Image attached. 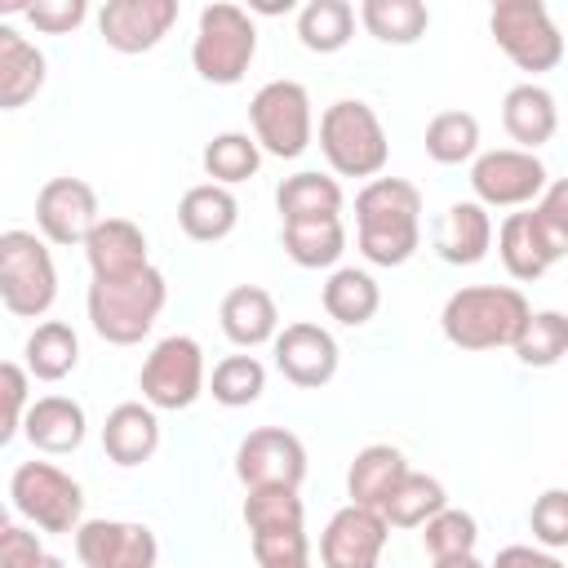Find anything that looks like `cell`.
I'll return each instance as SVG.
<instances>
[{
  "label": "cell",
  "mask_w": 568,
  "mask_h": 568,
  "mask_svg": "<svg viewBox=\"0 0 568 568\" xmlns=\"http://www.w3.org/2000/svg\"><path fill=\"white\" fill-rule=\"evenodd\" d=\"M488 568H564V559L555 555V550H541V546H524V541H515V546H501L497 555H493V564Z\"/></svg>",
  "instance_id": "obj_47"
},
{
  "label": "cell",
  "mask_w": 568,
  "mask_h": 568,
  "mask_svg": "<svg viewBox=\"0 0 568 568\" xmlns=\"http://www.w3.org/2000/svg\"><path fill=\"white\" fill-rule=\"evenodd\" d=\"M510 351L524 368H555L568 351V315L564 311H528Z\"/></svg>",
  "instance_id": "obj_36"
},
{
  "label": "cell",
  "mask_w": 568,
  "mask_h": 568,
  "mask_svg": "<svg viewBox=\"0 0 568 568\" xmlns=\"http://www.w3.org/2000/svg\"><path fill=\"white\" fill-rule=\"evenodd\" d=\"M9 528V510H4V501H0V532Z\"/></svg>",
  "instance_id": "obj_51"
},
{
  "label": "cell",
  "mask_w": 568,
  "mask_h": 568,
  "mask_svg": "<svg viewBox=\"0 0 568 568\" xmlns=\"http://www.w3.org/2000/svg\"><path fill=\"white\" fill-rule=\"evenodd\" d=\"M248 124H253V142L262 155L297 160L315 138V111H311L306 84L266 80L248 102Z\"/></svg>",
  "instance_id": "obj_7"
},
{
  "label": "cell",
  "mask_w": 568,
  "mask_h": 568,
  "mask_svg": "<svg viewBox=\"0 0 568 568\" xmlns=\"http://www.w3.org/2000/svg\"><path fill=\"white\" fill-rule=\"evenodd\" d=\"M40 555H44L40 532H31V528H22V524H9V528L0 532V568H36Z\"/></svg>",
  "instance_id": "obj_46"
},
{
  "label": "cell",
  "mask_w": 568,
  "mask_h": 568,
  "mask_svg": "<svg viewBox=\"0 0 568 568\" xmlns=\"http://www.w3.org/2000/svg\"><path fill=\"white\" fill-rule=\"evenodd\" d=\"M204 346L186 333H169L151 346V355L142 359L138 386H142V404L155 413H182L204 395Z\"/></svg>",
  "instance_id": "obj_8"
},
{
  "label": "cell",
  "mask_w": 568,
  "mask_h": 568,
  "mask_svg": "<svg viewBox=\"0 0 568 568\" xmlns=\"http://www.w3.org/2000/svg\"><path fill=\"white\" fill-rule=\"evenodd\" d=\"M27 404H31V377H27V368L13 364V359H0V448L13 444V435L22 430Z\"/></svg>",
  "instance_id": "obj_42"
},
{
  "label": "cell",
  "mask_w": 568,
  "mask_h": 568,
  "mask_svg": "<svg viewBox=\"0 0 568 568\" xmlns=\"http://www.w3.org/2000/svg\"><path fill=\"white\" fill-rule=\"evenodd\" d=\"M204 390L222 408H248L266 390V368H262L257 355H226V359L213 364V377L204 382Z\"/></svg>",
  "instance_id": "obj_37"
},
{
  "label": "cell",
  "mask_w": 568,
  "mask_h": 568,
  "mask_svg": "<svg viewBox=\"0 0 568 568\" xmlns=\"http://www.w3.org/2000/svg\"><path fill=\"white\" fill-rule=\"evenodd\" d=\"M200 164H204L209 182H217V186H226V191H231L235 182H248V178L262 169V151H257L253 133L226 129V133H217L213 142H204Z\"/></svg>",
  "instance_id": "obj_35"
},
{
  "label": "cell",
  "mask_w": 568,
  "mask_h": 568,
  "mask_svg": "<svg viewBox=\"0 0 568 568\" xmlns=\"http://www.w3.org/2000/svg\"><path fill=\"white\" fill-rule=\"evenodd\" d=\"M13 510L40 532H75L84 519V488L53 462H22L9 479Z\"/></svg>",
  "instance_id": "obj_10"
},
{
  "label": "cell",
  "mask_w": 568,
  "mask_h": 568,
  "mask_svg": "<svg viewBox=\"0 0 568 568\" xmlns=\"http://www.w3.org/2000/svg\"><path fill=\"white\" fill-rule=\"evenodd\" d=\"M257 53V22L248 9L217 0L200 9L195 40H191V67L209 84H240Z\"/></svg>",
  "instance_id": "obj_5"
},
{
  "label": "cell",
  "mask_w": 568,
  "mask_h": 568,
  "mask_svg": "<svg viewBox=\"0 0 568 568\" xmlns=\"http://www.w3.org/2000/svg\"><path fill=\"white\" fill-rule=\"evenodd\" d=\"M355 36V9L346 0H306L297 9V40L311 53H337Z\"/></svg>",
  "instance_id": "obj_34"
},
{
  "label": "cell",
  "mask_w": 568,
  "mask_h": 568,
  "mask_svg": "<svg viewBox=\"0 0 568 568\" xmlns=\"http://www.w3.org/2000/svg\"><path fill=\"white\" fill-rule=\"evenodd\" d=\"M164 302H169V280L160 266H142L120 280H93L84 293L89 324L111 346H138L155 328Z\"/></svg>",
  "instance_id": "obj_2"
},
{
  "label": "cell",
  "mask_w": 568,
  "mask_h": 568,
  "mask_svg": "<svg viewBox=\"0 0 568 568\" xmlns=\"http://www.w3.org/2000/svg\"><path fill=\"white\" fill-rule=\"evenodd\" d=\"M528 217H532L541 244L555 257H564L568 253V186L564 182H546V191L528 204Z\"/></svg>",
  "instance_id": "obj_41"
},
{
  "label": "cell",
  "mask_w": 568,
  "mask_h": 568,
  "mask_svg": "<svg viewBox=\"0 0 568 568\" xmlns=\"http://www.w3.org/2000/svg\"><path fill=\"white\" fill-rule=\"evenodd\" d=\"M244 528L271 532V528H306V506L297 488H248L244 497Z\"/></svg>",
  "instance_id": "obj_39"
},
{
  "label": "cell",
  "mask_w": 568,
  "mask_h": 568,
  "mask_svg": "<svg viewBox=\"0 0 568 568\" xmlns=\"http://www.w3.org/2000/svg\"><path fill=\"white\" fill-rule=\"evenodd\" d=\"M284 568H311V559H302V564H284Z\"/></svg>",
  "instance_id": "obj_52"
},
{
  "label": "cell",
  "mask_w": 568,
  "mask_h": 568,
  "mask_svg": "<svg viewBox=\"0 0 568 568\" xmlns=\"http://www.w3.org/2000/svg\"><path fill=\"white\" fill-rule=\"evenodd\" d=\"M493 248V213L475 200H457L444 209L435 226V253L448 266H475Z\"/></svg>",
  "instance_id": "obj_21"
},
{
  "label": "cell",
  "mask_w": 568,
  "mask_h": 568,
  "mask_svg": "<svg viewBox=\"0 0 568 568\" xmlns=\"http://www.w3.org/2000/svg\"><path fill=\"white\" fill-rule=\"evenodd\" d=\"M501 129L510 133V142H519V151H532L546 146L559 129V102L546 84L537 80H524L515 89H506L501 98Z\"/></svg>",
  "instance_id": "obj_20"
},
{
  "label": "cell",
  "mask_w": 568,
  "mask_h": 568,
  "mask_svg": "<svg viewBox=\"0 0 568 568\" xmlns=\"http://www.w3.org/2000/svg\"><path fill=\"white\" fill-rule=\"evenodd\" d=\"M84 257H89V271L93 280H120V275H133L142 266H151V253H146V235L138 222L129 217H98V226L84 235Z\"/></svg>",
  "instance_id": "obj_18"
},
{
  "label": "cell",
  "mask_w": 568,
  "mask_h": 568,
  "mask_svg": "<svg viewBox=\"0 0 568 568\" xmlns=\"http://www.w3.org/2000/svg\"><path fill=\"white\" fill-rule=\"evenodd\" d=\"M248 9H257V13H288L293 0H284V4H280V0H257V4H248Z\"/></svg>",
  "instance_id": "obj_49"
},
{
  "label": "cell",
  "mask_w": 568,
  "mask_h": 568,
  "mask_svg": "<svg viewBox=\"0 0 568 568\" xmlns=\"http://www.w3.org/2000/svg\"><path fill=\"white\" fill-rule=\"evenodd\" d=\"M36 568H67V564H62V559H58V555H49V550H44V555H40V564H36Z\"/></svg>",
  "instance_id": "obj_50"
},
{
  "label": "cell",
  "mask_w": 568,
  "mask_h": 568,
  "mask_svg": "<svg viewBox=\"0 0 568 568\" xmlns=\"http://www.w3.org/2000/svg\"><path fill=\"white\" fill-rule=\"evenodd\" d=\"M248 541H253V559H257V568H284V564H302V559H311L306 528L248 532Z\"/></svg>",
  "instance_id": "obj_44"
},
{
  "label": "cell",
  "mask_w": 568,
  "mask_h": 568,
  "mask_svg": "<svg viewBox=\"0 0 568 568\" xmlns=\"http://www.w3.org/2000/svg\"><path fill=\"white\" fill-rule=\"evenodd\" d=\"M386 519L368 506H342L320 532V564L324 568H377L386 550Z\"/></svg>",
  "instance_id": "obj_16"
},
{
  "label": "cell",
  "mask_w": 568,
  "mask_h": 568,
  "mask_svg": "<svg viewBox=\"0 0 568 568\" xmlns=\"http://www.w3.org/2000/svg\"><path fill=\"white\" fill-rule=\"evenodd\" d=\"M280 240H284V253H288L297 266H306V271H324V266H337V257L346 253V226H342V217L284 222Z\"/></svg>",
  "instance_id": "obj_32"
},
{
  "label": "cell",
  "mask_w": 568,
  "mask_h": 568,
  "mask_svg": "<svg viewBox=\"0 0 568 568\" xmlns=\"http://www.w3.org/2000/svg\"><path fill=\"white\" fill-rule=\"evenodd\" d=\"M408 462L395 444H368L355 453V462L346 466V497L351 506H368L382 510V501L390 497V488L404 479Z\"/></svg>",
  "instance_id": "obj_26"
},
{
  "label": "cell",
  "mask_w": 568,
  "mask_h": 568,
  "mask_svg": "<svg viewBox=\"0 0 568 568\" xmlns=\"http://www.w3.org/2000/svg\"><path fill=\"white\" fill-rule=\"evenodd\" d=\"M528 311L532 306L515 284H466L448 293L439 328L457 351H497L519 337Z\"/></svg>",
  "instance_id": "obj_3"
},
{
  "label": "cell",
  "mask_w": 568,
  "mask_h": 568,
  "mask_svg": "<svg viewBox=\"0 0 568 568\" xmlns=\"http://www.w3.org/2000/svg\"><path fill=\"white\" fill-rule=\"evenodd\" d=\"M75 555L84 568H155L160 541L133 519H80Z\"/></svg>",
  "instance_id": "obj_14"
},
{
  "label": "cell",
  "mask_w": 568,
  "mask_h": 568,
  "mask_svg": "<svg viewBox=\"0 0 568 568\" xmlns=\"http://www.w3.org/2000/svg\"><path fill=\"white\" fill-rule=\"evenodd\" d=\"M98 217H102L98 191L84 178H49L36 195V235L44 244H58V248L84 244Z\"/></svg>",
  "instance_id": "obj_13"
},
{
  "label": "cell",
  "mask_w": 568,
  "mask_h": 568,
  "mask_svg": "<svg viewBox=\"0 0 568 568\" xmlns=\"http://www.w3.org/2000/svg\"><path fill=\"white\" fill-rule=\"evenodd\" d=\"M448 506V493L435 475L426 470H404V479L390 488V497L382 501V519L386 528H422L430 515H439Z\"/></svg>",
  "instance_id": "obj_31"
},
{
  "label": "cell",
  "mask_w": 568,
  "mask_h": 568,
  "mask_svg": "<svg viewBox=\"0 0 568 568\" xmlns=\"http://www.w3.org/2000/svg\"><path fill=\"white\" fill-rule=\"evenodd\" d=\"M430 568H488L479 555H453V559H430Z\"/></svg>",
  "instance_id": "obj_48"
},
{
  "label": "cell",
  "mask_w": 568,
  "mask_h": 568,
  "mask_svg": "<svg viewBox=\"0 0 568 568\" xmlns=\"http://www.w3.org/2000/svg\"><path fill=\"white\" fill-rule=\"evenodd\" d=\"M160 448V417L155 408L138 404V399H124L106 413L102 422V453L115 462V466H142L151 462Z\"/></svg>",
  "instance_id": "obj_23"
},
{
  "label": "cell",
  "mask_w": 568,
  "mask_h": 568,
  "mask_svg": "<svg viewBox=\"0 0 568 568\" xmlns=\"http://www.w3.org/2000/svg\"><path fill=\"white\" fill-rule=\"evenodd\" d=\"M0 302L18 320H40L58 302V266L36 231H0Z\"/></svg>",
  "instance_id": "obj_6"
},
{
  "label": "cell",
  "mask_w": 568,
  "mask_h": 568,
  "mask_svg": "<svg viewBox=\"0 0 568 568\" xmlns=\"http://www.w3.org/2000/svg\"><path fill=\"white\" fill-rule=\"evenodd\" d=\"M75 364H80V337H75L71 324L44 320V324L31 328V337L22 346L27 377H36V382H62L67 373H75Z\"/></svg>",
  "instance_id": "obj_29"
},
{
  "label": "cell",
  "mask_w": 568,
  "mask_h": 568,
  "mask_svg": "<svg viewBox=\"0 0 568 568\" xmlns=\"http://www.w3.org/2000/svg\"><path fill=\"white\" fill-rule=\"evenodd\" d=\"M178 13V0H106L98 9V31L115 53H146L173 31Z\"/></svg>",
  "instance_id": "obj_17"
},
{
  "label": "cell",
  "mask_w": 568,
  "mask_h": 568,
  "mask_svg": "<svg viewBox=\"0 0 568 568\" xmlns=\"http://www.w3.org/2000/svg\"><path fill=\"white\" fill-rule=\"evenodd\" d=\"M271 346H275V368L297 390H320V386H328L337 377L342 351H337V337L324 324H311V320L284 324Z\"/></svg>",
  "instance_id": "obj_15"
},
{
  "label": "cell",
  "mask_w": 568,
  "mask_h": 568,
  "mask_svg": "<svg viewBox=\"0 0 568 568\" xmlns=\"http://www.w3.org/2000/svg\"><path fill=\"white\" fill-rule=\"evenodd\" d=\"M422 546L430 559H453V555H475V541H479V524L470 510H457V506H444L439 515H430L422 524Z\"/></svg>",
  "instance_id": "obj_40"
},
{
  "label": "cell",
  "mask_w": 568,
  "mask_h": 568,
  "mask_svg": "<svg viewBox=\"0 0 568 568\" xmlns=\"http://www.w3.org/2000/svg\"><path fill=\"white\" fill-rule=\"evenodd\" d=\"M44 89V53L9 22H0V111L27 106Z\"/></svg>",
  "instance_id": "obj_24"
},
{
  "label": "cell",
  "mask_w": 568,
  "mask_h": 568,
  "mask_svg": "<svg viewBox=\"0 0 568 568\" xmlns=\"http://www.w3.org/2000/svg\"><path fill=\"white\" fill-rule=\"evenodd\" d=\"M320 302H324L328 320H337V324H346V328H359V324H368V320L377 315L382 288H377V280H373L368 271H359V266H337V271L324 280Z\"/></svg>",
  "instance_id": "obj_30"
},
{
  "label": "cell",
  "mask_w": 568,
  "mask_h": 568,
  "mask_svg": "<svg viewBox=\"0 0 568 568\" xmlns=\"http://www.w3.org/2000/svg\"><path fill=\"white\" fill-rule=\"evenodd\" d=\"M22 18L44 36H71L89 18V4L84 0H36V4H27Z\"/></svg>",
  "instance_id": "obj_45"
},
{
  "label": "cell",
  "mask_w": 568,
  "mask_h": 568,
  "mask_svg": "<svg viewBox=\"0 0 568 568\" xmlns=\"http://www.w3.org/2000/svg\"><path fill=\"white\" fill-rule=\"evenodd\" d=\"M217 320H222V333H226L240 351L266 346V342H275V333H280V306H275V297H271L262 284H235V288L222 297Z\"/></svg>",
  "instance_id": "obj_22"
},
{
  "label": "cell",
  "mask_w": 568,
  "mask_h": 568,
  "mask_svg": "<svg viewBox=\"0 0 568 568\" xmlns=\"http://www.w3.org/2000/svg\"><path fill=\"white\" fill-rule=\"evenodd\" d=\"M528 524H532V537H537L541 550H564L568 546V493L564 488H546L532 501Z\"/></svg>",
  "instance_id": "obj_43"
},
{
  "label": "cell",
  "mask_w": 568,
  "mask_h": 568,
  "mask_svg": "<svg viewBox=\"0 0 568 568\" xmlns=\"http://www.w3.org/2000/svg\"><path fill=\"white\" fill-rule=\"evenodd\" d=\"M320 151L337 178H377L390 160L386 129L377 111L359 98H337L320 115Z\"/></svg>",
  "instance_id": "obj_4"
},
{
  "label": "cell",
  "mask_w": 568,
  "mask_h": 568,
  "mask_svg": "<svg viewBox=\"0 0 568 568\" xmlns=\"http://www.w3.org/2000/svg\"><path fill=\"white\" fill-rule=\"evenodd\" d=\"M355 244L373 266H404L422 244V191L404 178H373L355 195Z\"/></svg>",
  "instance_id": "obj_1"
},
{
  "label": "cell",
  "mask_w": 568,
  "mask_h": 568,
  "mask_svg": "<svg viewBox=\"0 0 568 568\" xmlns=\"http://www.w3.org/2000/svg\"><path fill=\"white\" fill-rule=\"evenodd\" d=\"M422 142L435 164H466L479 155V120L470 111H439L430 115Z\"/></svg>",
  "instance_id": "obj_38"
},
{
  "label": "cell",
  "mask_w": 568,
  "mask_h": 568,
  "mask_svg": "<svg viewBox=\"0 0 568 568\" xmlns=\"http://www.w3.org/2000/svg\"><path fill=\"white\" fill-rule=\"evenodd\" d=\"M235 222H240V200L217 182H200V186L182 191V200H178V226L195 244L226 240L235 231Z\"/></svg>",
  "instance_id": "obj_25"
},
{
  "label": "cell",
  "mask_w": 568,
  "mask_h": 568,
  "mask_svg": "<svg viewBox=\"0 0 568 568\" xmlns=\"http://www.w3.org/2000/svg\"><path fill=\"white\" fill-rule=\"evenodd\" d=\"M235 479L244 488H302L306 448L284 426H257L235 448Z\"/></svg>",
  "instance_id": "obj_12"
},
{
  "label": "cell",
  "mask_w": 568,
  "mask_h": 568,
  "mask_svg": "<svg viewBox=\"0 0 568 568\" xmlns=\"http://www.w3.org/2000/svg\"><path fill=\"white\" fill-rule=\"evenodd\" d=\"M550 173L541 155L519 151V146H497L470 160V191L475 204L484 209H528L546 191Z\"/></svg>",
  "instance_id": "obj_11"
},
{
  "label": "cell",
  "mask_w": 568,
  "mask_h": 568,
  "mask_svg": "<svg viewBox=\"0 0 568 568\" xmlns=\"http://www.w3.org/2000/svg\"><path fill=\"white\" fill-rule=\"evenodd\" d=\"M497 257H501V266L510 271V280H519V284L541 280V275L559 262V257L541 244V235H537V226H532L528 209L506 213V222L497 226Z\"/></svg>",
  "instance_id": "obj_28"
},
{
  "label": "cell",
  "mask_w": 568,
  "mask_h": 568,
  "mask_svg": "<svg viewBox=\"0 0 568 568\" xmlns=\"http://www.w3.org/2000/svg\"><path fill=\"white\" fill-rule=\"evenodd\" d=\"M275 209H280L284 222L342 217V182L320 173V169H302V173H293L275 186Z\"/></svg>",
  "instance_id": "obj_27"
},
{
  "label": "cell",
  "mask_w": 568,
  "mask_h": 568,
  "mask_svg": "<svg viewBox=\"0 0 568 568\" xmlns=\"http://www.w3.org/2000/svg\"><path fill=\"white\" fill-rule=\"evenodd\" d=\"M488 31L519 71L541 75L564 62V36L541 0H497L488 13Z\"/></svg>",
  "instance_id": "obj_9"
},
{
  "label": "cell",
  "mask_w": 568,
  "mask_h": 568,
  "mask_svg": "<svg viewBox=\"0 0 568 568\" xmlns=\"http://www.w3.org/2000/svg\"><path fill=\"white\" fill-rule=\"evenodd\" d=\"M22 435L36 453H49V457H62V453H75L89 435V417L84 408L71 399V395H40L36 404H27V417H22Z\"/></svg>",
  "instance_id": "obj_19"
},
{
  "label": "cell",
  "mask_w": 568,
  "mask_h": 568,
  "mask_svg": "<svg viewBox=\"0 0 568 568\" xmlns=\"http://www.w3.org/2000/svg\"><path fill=\"white\" fill-rule=\"evenodd\" d=\"M355 18L382 44H417L430 27V9L422 0H364Z\"/></svg>",
  "instance_id": "obj_33"
}]
</instances>
